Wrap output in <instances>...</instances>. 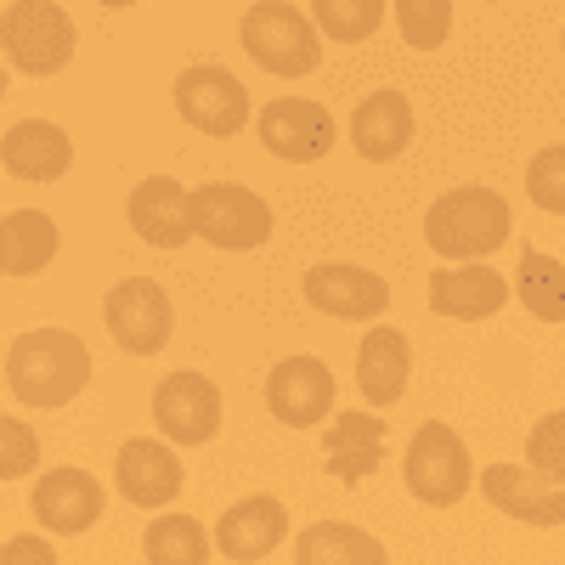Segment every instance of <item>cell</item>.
<instances>
[{"mask_svg":"<svg viewBox=\"0 0 565 565\" xmlns=\"http://www.w3.org/2000/svg\"><path fill=\"white\" fill-rule=\"evenodd\" d=\"M90 385V351L68 328H29L7 351V391L23 407H68Z\"/></svg>","mask_w":565,"mask_h":565,"instance_id":"cell-1","label":"cell"},{"mask_svg":"<svg viewBox=\"0 0 565 565\" xmlns=\"http://www.w3.org/2000/svg\"><path fill=\"white\" fill-rule=\"evenodd\" d=\"M424 244L447 260H487L509 244V204L492 186H458V193H441L424 215Z\"/></svg>","mask_w":565,"mask_h":565,"instance_id":"cell-2","label":"cell"},{"mask_svg":"<svg viewBox=\"0 0 565 565\" xmlns=\"http://www.w3.org/2000/svg\"><path fill=\"white\" fill-rule=\"evenodd\" d=\"M238 34H244V52L277 79H300L322 63V29L306 12H295L289 0H260V7H249Z\"/></svg>","mask_w":565,"mask_h":565,"instance_id":"cell-3","label":"cell"},{"mask_svg":"<svg viewBox=\"0 0 565 565\" xmlns=\"http://www.w3.org/2000/svg\"><path fill=\"white\" fill-rule=\"evenodd\" d=\"M402 476H407V492L430 509H452L469 481H476V458L458 441V430H447L441 418L418 424L413 441H407V458H402Z\"/></svg>","mask_w":565,"mask_h":565,"instance_id":"cell-4","label":"cell"},{"mask_svg":"<svg viewBox=\"0 0 565 565\" xmlns=\"http://www.w3.org/2000/svg\"><path fill=\"white\" fill-rule=\"evenodd\" d=\"M193 238H204L210 249H226V255L260 249L271 238V210L238 181H204V186H193Z\"/></svg>","mask_w":565,"mask_h":565,"instance_id":"cell-5","label":"cell"},{"mask_svg":"<svg viewBox=\"0 0 565 565\" xmlns=\"http://www.w3.org/2000/svg\"><path fill=\"white\" fill-rule=\"evenodd\" d=\"M0 40H7V63L18 74L45 79V74H63L74 57V18L57 0H12Z\"/></svg>","mask_w":565,"mask_h":565,"instance_id":"cell-6","label":"cell"},{"mask_svg":"<svg viewBox=\"0 0 565 565\" xmlns=\"http://www.w3.org/2000/svg\"><path fill=\"white\" fill-rule=\"evenodd\" d=\"M103 322H108V334H114L119 351L153 356V351H164V340H170L175 311H170L164 282H153V277H125V282H114L108 300H103Z\"/></svg>","mask_w":565,"mask_h":565,"instance_id":"cell-7","label":"cell"},{"mask_svg":"<svg viewBox=\"0 0 565 565\" xmlns=\"http://www.w3.org/2000/svg\"><path fill=\"white\" fill-rule=\"evenodd\" d=\"M175 114L204 136H238L249 125V90H244L238 74L199 63L175 79Z\"/></svg>","mask_w":565,"mask_h":565,"instance_id":"cell-8","label":"cell"},{"mask_svg":"<svg viewBox=\"0 0 565 565\" xmlns=\"http://www.w3.org/2000/svg\"><path fill=\"white\" fill-rule=\"evenodd\" d=\"M153 424L175 447H204L221 430V391L204 373H164L153 391Z\"/></svg>","mask_w":565,"mask_h":565,"instance_id":"cell-9","label":"cell"},{"mask_svg":"<svg viewBox=\"0 0 565 565\" xmlns=\"http://www.w3.org/2000/svg\"><path fill=\"white\" fill-rule=\"evenodd\" d=\"M266 407L277 424L289 430H311L317 418L334 413V373L317 356H282L271 373H266Z\"/></svg>","mask_w":565,"mask_h":565,"instance_id":"cell-10","label":"cell"},{"mask_svg":"<svg viewBox=\"0 0 565 565\" xmlns=\"http://www.w3.org/2000/svg\"><path fill=\"white\" fill-rule=\"evenodd\" d=\"M481 492L521 526H565V487L532 463H487Z\"/></svg>","mask_w":565,"mask_h":565,"instance_id":"cell-11","label":"cell"},{"mask_svg":"<svg viewBox=\"0 0 565 565\" xmlns=\"http://www.w3.org/2000/svg\"><path fill=\"white\" fill-rule=\"evenodd\" d=\"M334 114L322 103H306V97H277L260 108V141L266 153L289 159V164H317L328 148H334Z\"/></svg>","mask_w":565,"mask_h":565,"instance_id":"cell-12","label":"cell"},{"mask_svg":"<svg viewBox=\"0 0 565 565\" xmlns=\"http://www.w3.org/2000/svg\"><path fill=\"white\" fill-rule=\"evenodd\" d=\"M306 306H317L322 317H345V322H367V317H385L391 306V282L373 277L362 266H311L306 271Z\"/></svg>","mask_w":565,"mask_h":565,"instance_id":"cell-13","label":"cell"},{"mask_svg":"<svg viewBox=\"0 0 565 565\" xmlns=\"http://www.w3.org/2000/svg\"><path fill=\"white\" fill-rule=\"evenodd\" d=\"M181 481H186V469H181V458L164 441H125L119 458H114V487H119V498L130 509H164V503H175Z\"/></svg>","mask_w":565,"mask_h":565,"instance_id":"cell-14","label":"cell"},{"mask_svg":"<svg viewBox=\"0 0 565 565\" xmlns=\"http://www.w3.org/2000/svg\"><path fill=\"white\" fill-rule=\"evenodd\" d=\"M40 526L57 532V537H79L103 521V487L85 476V469H45L34 481V503Z\"/></svg>","mask_w":565,"mask_h":565,"instance_id":"cell-15","label":"cell"},{"mask_svg":"<svg viewBox=\"0 0 565 565\" xmlns=\"http://www.w3.org/2000/svg\"><path fill=\"white\" fill-rule=\"evenodd\" d=\"M130 226H136V238H148L153 249H181L193 238V193L170 175H148L130 193Z\"/></svg>","mask_w":565,"mask_h":565,"instance_id":"cell-16","label":"cell"},{"mask_svg":"<svg viewBox=\"0 0 565 565\" xmlns=\"http://www.w3.org/2000/svg\"><path fill=\"white\" fill-rule=\"evenodd\" d=\"M503 300H509V277H498L481 260H463V266H447L430 277V311L452 317V322H481V317L503 311Z\"/></svg>","mask_w":565,"mask_h":565,"instance_id":"cell-17","label":"cell"},{"mask_svg":"<svg viewBox=\"0 0 565 565\" xmlns=\"http://www.w3.org/2000/svg\"><path fill=\"white\" fill-rule=\"evenodd\" d=\"M282 537H289V509H282L277 498H244L215 521V548L226 559H238V565H255Z\"/></svg>","mask_w":565,"mask_h":565,"instance_id":"cell-18","label":"cell"},{"mask_svg":"<svg viewBox=\"0 0 565 565\" xmlns=\"http://www.w3.org/2000/svg\"><path fill=\"white\" fill-rule=\"evenodd\" d=\"M407 141H413V108L402 90H373V97H362V108L351 114V148L367 164L402 159Z\"/></svg>","mask_w":565,"mask_h":565,"instance_id":"cell-19","label":"cell"},{"mask_svg":"<svg viewBox=\"0 0 565 565\" xmlns=\"http://www.w3.org/2000/svg\"><path fill=\"white\" fill-rule=\"evenodd\" d=\"M0 159H7V170L18 181H57L74 164V141L52 119H18L7 130V141H0Z\"/></svg>","mask_w":565,"mask_h":565,"instance_id":"cell-20","label":"cell"},{"mask_svg":"<svg viewBox=\"0 0 565 565\" xmlns=\"http://www.w3.org/2000/svg\"><path fill=\"white\" fill-rule=\"evenodd\" d=\"M407 373H413V351L402 340V328H367L356 351V391L373 407H391L407 396Z\"/></svg>","mask_w":565,"mask_h":565,"instance_id":"cell-21","label":"cell"},{"mask_svg":"<svg viewBox=\"0 0 565 565\" xmlns=\"http://www.w3.org/2000/svg\"><path fill=\"white\" fill-rule=\"evenodd\" d=\"M328 476L345 481V487H362L373 469L385 463V418H367V413H345L328 424Z\"/></svg>","mask_w":565,"mask_h":565,"instance_id":"cell-22","label":"cell"},{"mask_svg":"<svg viewBox=\"0 0 565 565\" xmlns=\"http://www.w3.org/2000/svg\"><path fill=\"white\" fill-rule=\"evenodd\" d=\"M295 565H391L385 543L362 532V526H345V521H317L300 532L295 543Z\"/></svg>","mask_w":565,"mask_h":565,"instance_id":"cell-23","label":"cell"},{"mask_svg":"<svg viewBox=\"0 0 565 565\" xmlns=\"http://www.w3.org/2000/svg\"><path fill=\"white\" fill-rule=\"evenodd\" d=\"M57 255V221L40 210H12L0 221V266L7 277H34L40 266H52Z\"/></svg>","mask_w":565,"mask_h":565,"instance_id":"cell-24","label":"cell"},{"mask_svg":"<svg viewBox=\"0 0 565 565\" xmlns=\"http://www.w3.org/2000/svg\"><path fill=\"white\" fill-rule=\"evenodd\" d=\"M141 554L148 565H204L210 559V532L193 521V514H159L141 537Z\"/></svg>","mask_w":565,"mask_h":565,"instance_id":"cell-25","label":"cell"},{"mask_svg":"<svg viewBox=\"0 0 565 565\" xmlns=\"http://www.w3.org/2000/svg\"><path fill=\"white\" fill-rule=\"evenodd\" d=\"M514 295H521V306L543 322H565V266L554 255H537L526 249L521 255V277H514Z\"/></svg>","mask_w":565,"mask_h":565,"instance_id":"cell-26","label":"cell"},{"mask_svg":"<svg viewBox=\"0 0 565 565\" xmlns=\"http://www.w3.org/2000/svg\"><path fill=\"white\" fill-rule=\"evenodd\" d=\"M311 23L328 34V40H367L373 29L385 23V0H311Z\"/></svg>","mask_w":565,"mask_h":565,"instance_id":"cell-27","label":"cell"},{"mask_svg":"<svg viewBox=\"0 0 565 565\" xmlns=\"http://www.w3.org/2000/svg\"><path fill=\"white\" fill-rule=\"evenodd\" d=\"M396 23L413 52H436L452 34V0H396Z\"/></svg>","mask_w":565,"mask_h":565,"instance_id":"cell-28","label":"cell"},{"mask_svg":"<svg viewBox=\"0 0 565 565\" xmlns=\"http://www.w3.org/2000/svg\"><path fill=\"white\" fill-rule=\"evenodd\" d=\"M526 193H532L537 210L565 215V148H543V153L526 164Z\"/></svg>","mask_w":565,"mask_h":565,"instance_id":"cell-29","label":"cell"},{"mask_svg":"<svg viewBox=\"0 0 565 565\" xmlns=\"http://www.w3.org/2000/svg\"><path fill=\"white\" fill-rule=\"evenodd\" d=\"M526 463L543 469V476H554L565 487V413H548L532 424V436H526Z\"/></svg>","mask_w":565,"mask_h":565,"instance_id":"cell-30","label":"cell"},{"mask_svg":"<svg viewBox=\"0 0 565 565\" xmlns=\"http://www.w3.org/2000/svg\"><path fill=\"white\" fill-rule=\"evenodd\" d=\"M34 463H40V441H34V430H29L23 418H0V476L18 481V476H29Z\"/></svg>","mask_w":565,"mask_h":565,"instance_id":"cell-31","label":"cell"},{"mask_svg":"<svg viewBox=\"0 0 565 565\" xmlns=\"http://www.w3.org/2000/svg\"><path fill=\"white\" fill-rule=\"evenodd\" d=\"M0 565H57V548L45 543V537H34V532H18V537H7Z\"/></svg>","mask_w":565,"mask_h":565,"instance_id":"cell-32","label":"cell"},{"mask_svg":"<svg viewBox=\"0 0 565 565\" xmlns=\"http://www.w3.org/2000/svg\"><path fill=\"white\" fill-rule=\"evenodd\" d=\"M97 7H114L119 12V7H136V0H97Z\"/></svg>","mask_w":565,"mask_h":565,"instance_id":"cell-33","label":"cell"},{"mask_svg":"<svg viewBox=\"0 0 565 565\" xmlns=\"http://www.w3.org/2000/svg\"><path fill=\"white\" fill-rule=\"evenodd\" d=\"M481 7H487V0H481Z\"/></svg>","mask_w":565,"mask_h":565,"instance_id":"cell-34","label":"cell"}]
</instances>
